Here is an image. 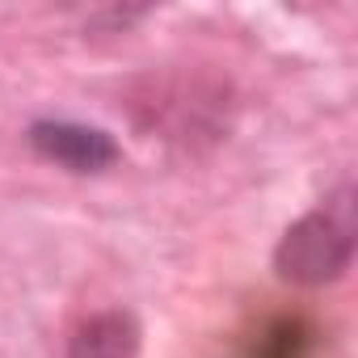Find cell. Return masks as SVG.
I'll use <instances>...</instances> for the list:
<instances>
[{
	"instance_id": "1",
	"label": "cell",
	"mask_w": 358,
	"mask_h": 358,
	"mask_svg": "<svg viewBox=\"0 0 358 358\" xmlns=\"http://www.w3.org/2000/svg\"><path fill=\"white\" fill-rule=\"evenodd\" d=\"M350 257H354V190L345 182L316 211H308L282 232L274 249V270L287 282L324 287L350 270Z\"/></svg>"
},
{
	"instance_id": "2",
	"label": "cell",
	"mask_w": 358,
	"mask_h": 358,
	"mask_svg": "<svg viewBox=\"0 0 358 358\" xmlns=\"http://www.w3.org/2000/svg\"><path fill=\"white\" fill-rule=\"evenodd\" d=\"M26 139L43 160H51L68 173H106L122 156L110 131L85 127L72 118H38V122H30Z\"/></svg>"
},
{
	"instance_id": "3",
	"label": "cell",
	"mask_w": 358,
	"mask_h": 358,
	"mask_svg": "<svg viewBox=\"0 0 358 358\" xmlns=\"http://www.w3.org/2000/svg\"><path fill=\"white\" fill-rule=\"evenodd\" d=\"M64 358H139V324L131 312L110 308L80 320L68 337Z\"/></svg>"
},
{
	"instance_id": "4",
	"label": "cell",
	"mask_w": 358,
	"mask_h": 358,
	"mask_svg": "<svg viewBox=\"0 0 358 358\" xmlns=\"http://www.w3.org/2000/svg\"><path fill=\"white\" fill-rule=\"evenodd\" d=\"M312 337L316 333H312V324L303 316H282L253 341V350L245 358H308L312 354Z\"/></svg>"
}]
</instances>
